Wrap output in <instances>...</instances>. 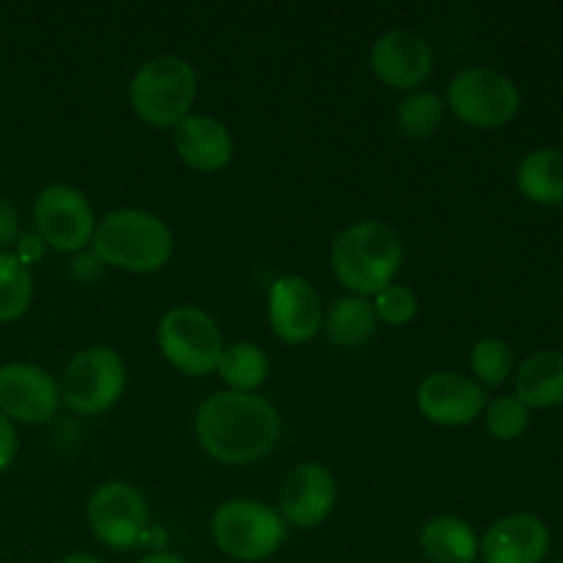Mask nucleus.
Here are the masks:
<instances>
[{
    "label": "nucleus",
    "instance_id": "1",
    "mask_svg": "<svg viewBox=\"0 0 563 563\" xmlns=\"http://www.w3.org/2000/svg\"><path fill=\"white\" fill-rule=\"evenodd\" d=\"M203 454L220 465H256L267 460L280 440V416L273 401L258 394L220 390L192 418Z\"/></svg>",
    "mask_w": 563,
    "mask_h": 563
},
{
    "label": "nucleus",
    "instance_id": "2",
    "mask_svg": "<svg viewBox=\"0 0 563 563\" xmlns=\"http://www.w3.org/2000/svg\"><path fill=\"white\" fill-rule=\"evenodd\" d=\"M405 258L399 231L385 220L350 223L330 247V267L335 280L350 295L372 300L377 291L394 284Z\"/></svg>",
    "mask_w": 563,
    "mask_h": 563
},
{
    "label": "nucleus",
    "instance_id": "3",
    "mask_svg": "<svg viewBox=\"0 0 563 563\" xmlns=\"http://www.w3.org/2000/svg\"><path fill=\"white\" fill-rule=\"evenodd\" d=\"M91 251L99 264L148 275L163 269L174 256V231L146 209H113L97 220Z\"/></svg>",
    "mask_w": 563,
    "mask_h": 563
},
{
    "label": "nucleus",
    "instance_id": "4",
    "mask_svg": "<svg viewBox=\"0 0 563 563\" xmlns=\"http://www.w3.org/2000/svg\"><path fill=\"white\" fill-rule=\"evenodd\" d=\"M198 99V71L181 55H154L130 82V108L143 124L174 130L192 113Z\"/></svg>",
    "mask_w": 563,
    "mask_h": 563
},
{
    "label": "nucleus",
    "instance_id": "5",
    "mask_svg": "<svg viewBox=\"0 0 563 563\" xmlns=\"http://www.w3.org/2000/svg\"><path fill=\"white\" fill-rule=\"evenodd\" d=\"M212 539L223 555L240 563L267 561L286 539L278 509L253 498H231L212 515Z\"/></svg>",
    "mask_w": 563,
    "mask_h": 563
},
{
    "label": "nucleus",
    "instance_id": "6",
    "mask_svg": "<svg viewBox=\"0 0 563 563\" xmlns=\"http://www.w3.org/2000/svg\"><path fill=\"white\" fill-rule=\"evenodd\" d=\"M522 93L509 75L493 66H467L456 71L445 93V110L476 130H500L520 113Z\"/></svg>",
    "mask_w": 563,
    "mask_h": 563
},
{
    "label": "nucleus",
    "instance_id": "7",
    "mask_svg": "<svg viewBox=\"0 0 563 563\" xmlns=\"http://www.w3.org/2000/svg\"><path fill=\"white\" fill-rule=\"evenodd\" d=\"M157 346L179 374L207 377L218 372L225 341L212 313L198 306H176L159 319Z\"/></svg>",
    "mask_w": 563,
    "mask_h": 563
},
{
    "label": "nucleus",
    "instance_id": "8",
    "mask_svg": "<svg viewBox=\"0 0 563 563\" xmlns=\"http://www.w3.org/2000/svg\"><path fill=\"white\" fill-rule=\"evenodd\" d=\"M126 388V363L110 346H86L66 366L60 401L82 418L113 410Z\"/></svg>",
    "mask_w": 563,
    "mask_h": 563
},
{
    "label": "nucleus",
    "instance_id": "9",
    "mask_svg": "<svg viewBox=\"0 0 563 563\" xmlns=\"http://www.w3.org/2000/svg\"><path fill=\"white\" fill-rule=\"evenodd\" d=\"M86 517L99 544L110 550H130L146 537L152 511L137 487L126 482H104L88 498Z\"/></svg>",
    "mask_w": 563,
    "mask_h": 563
},
{
    "label": "nucleus",
    "instance_id": "10",
    "mask_svg": "<svg viewBox=\"0 0 563 563\" xmlns=\"http://www.w3.org/2000/svg\"><path fill=\"white\" fill-rule=\"evenodd\" d=\"M38 240L58 253H80L91 245L97 214L88 198L71 185H47L33 203Z\"/></svg>",
    "mask_w": 563,
    "mask_h": 563
},
{
    "label": "nucleus",
    "instance_id": "11",
    "mask_svg": "<svg viewBox=\"0 0 563 563\" xmlns=\"http://www.w3.org/2000/svg\"><path fill=\"white\" fill-rule=\"evenodd\" d=\"M368 66L383 86L401 93H412L421 91L423 82L432 77L434 49L421 33L396 27V31L383 33L372 44Z\"/></svg>",
    "mask_w": 563,
    "mask_h": 563
},
{
    "label": "nucleus",
    "instance_id": "12",
    "mask_svg": "<svg viewBox=\"0 0 563 563\" xmlns=\"http://www.w3.org/2000/svg\"><path fill=\"white\" fill-rule=\"evenodd\" d=\"M339 487L322 462H300L286 473L278 495V515L286 526L311 531L322 526L335 509Z\"/></svg>",
    "mask_w": 563,
    "mask_h": 563
},
{
    "label": "nucleus",
    "instance_id": "13",
    "mask_svg": "<svg viewBox=\"0 0 563 563\" xmlns=\"http://www.w3.org/2000/svg\"><path fill=\"white\" fill-rule=\"evenodd\" d=\"M269 328L284 344H308L324 324V308L319 291L300 275H280L267 295Z\"/></svg>",
    "mask_w": 563,
    "mask_h": 563
},
{
    "label": "nucleus",
    "instance_id": "14",
    "mask_svg": "<svg viewBox=\"0 0 563 563\" xmlns=\"http://www.w3.org/2000/svg\"><path fill=\"white\" fill-rule=\"evenodd\" d=\"M418 410L434 427H471L487 407V394L473 377L460 372H432L418 385Z\"/></svg>",
    "mask_w": 563,
    "mask_h": 563
},
{
    "label": "nucleus",
    "instance_id": "15",
    "mask_svg": "<svg viewBox=\"0 0 563 563\" xmlns=\"http://www.w3.org/2000/svg\"><path fill=\"white\" fill-rule=\"evenodd\" d=\"M60 405V385L36 363L0 366V412L14 423H47Z\"/></svg>",
    "mask_w": 563,
    "mask_h": 563
},
{
    "label": "nucleus",
    "instance_id": "16",
    "mask_svg": "<svg viewBox=\"0 0 563 563\" xmlns=\"http://www.w3.org/2000/svg\"><path fill=\"white\" fill-rule=\"evenodd\" d=\"M550 553V528L542 517L515 511L487 528L478 542L482 563H542Z\"/></svg>",
    "mask_w": 563,
    "mask_h": 563
},
{
    "label": "nucleus",
    "instance_id": "17",
    "mask_svg": "<svg viewBox=\"0 0 563 563\" xmlns=\"http://www.w3.org/2000/svg\"><path fill=\"white\" fill-rule=\"evenodd\" d=\"M174 152L198 174H220L234 159V135L220 119L190 113L174 126Z\"/></svg>",
    "mask_w": 563,
    "mask_h": 563
},
{
    "label": "nucleus",
    "instance_id": "18",
    "mask_svg": "<svg viewBox=\"0 0 563 563\" xmlns=\"http://www.w3.org/2000/svg\"><path fill=\"white\" fill-rule=\"evenodd\" d=\"M517 399L528 410H550L563 405V352L537 350L517 368Z\"/></svg>",
    "mask_w": 563,
    "mask_h": 563
},
{
    "label": "nucleus",
    "instance_id": "19",
    "mask_svg": "<svg viewBox=\"0 0 563 563\" xmlns=\"http://www.w3.org/2000/svg\"><path fill=\"white\" fill-rule=\"evenodd\" d=\"M423 559L432 563L478 561V537L467 520L456 515H438L423 522L418 537Z\"/></svg>",
    "mask_w": 563,
    "mask_h": 563
},
{
    "label": "nucleus",
    "instance_id": "20",
    "mask_svg": "<svg viewBox=\"0 0 563 563\" xmlns=\"http://www.w3.org/2000/svg\"><path fill=\"white\" fill-rule=\"evenodd\" d=\"M517 190L537 207L563 203V148L542 146L528 152L517 165Z\"/></svg>",
    "mask_w": 563,
    "mask_h": 563
},
{
    "label": "nucleus",
    "instance_id": "21",
    "mask_svg": "<svg viewBox=\"0 0 563 563\" xmlns=\"http://www.w3.org/2000/svg\"><path fill=\"white\" fill-rule=\"evenodd\" d=\"M322 328L335 346L357 350V346L368 344L377 333V313H374L372 300L346 295L328 308Z\"/></svg>",
    "mask_w": 563,
    "mask_h": 563
},
{
    "label": "nucleus",
    "instance_id": "22",
    "mask_svg": "<svg viewBox=\"0 0 563 563\" xmlns=\"http://www.w3.org/2000/svg\"><path fill=\"white\" fill-rule=\"evenodd\" d=\"M218 374L229 385V390L256 394L269 377V357L262 346L251 344V341H234V344H225Z\"/></svg>",
    "mask_w": 563,
    "mask_h": 563
},
{
    "label": "nucleus",
    "instance_id": "23",
    "mask_svg": "<svg viewBox=\"0 0 563 563\" xmlns=\"http://www.w3.org/2000/svg\"><path fill=\"white\" fill-rule=\"evenodd\" d=\"M445 119V99L438 97L434 91H412L405 93L399 104H396L394 113V126L405 141L421 143L429 141L434 132L440 130Z\"/></svg>",
    "mask_w": 563,
    "mask_h": 563
},
{
    "label": "nucleus",
    "instance_id": "24",
    "mask_svg": "<svg viewBox=\"0 0 563 563\" xmlns=\"http://www.w3.org/2000/svg\"><path fill=\"white\" fill-rule=\"evenodd\" d=\"M33 275L16 253L0 251V324L16 322L31 308Z\"/></svg>",
    "mask_w": 563,
    "mask_h": 563
},
{
    "label": "nucleus",
    "instance_id": "25",
    "mask_svg": "<svg viewBox=\"0 0 563 563\" xmlns=\"http://www.w3.org/2000/svg\"><path fill=\"white\" fill-rule=\"evenodd\" d=\"M515 368V350L498 335L476 341L471 350V372L482 388H500Z\"/></svg>",
    "mask_w": 563,
    "mask_h": 563
},
{
    "label": "nucleus",
    "instance_id": "26",
    "mask_svg": "<svg viewBox=\"0 0 563 563\" xmlns=\"http://www.w3.org/2000/svg\"><path fill=\"white\" fill-rule=\"evenodd\" d=\"M482 416L489 438L500 440V443H511V440L522 438L528 423H531V410L517 396H498V399L484 407Z\"/></svg>",
    "mask_w": 563,
    "mask_h": 563
},
{
    "label": "nucleus",
    "instance_id": "27",
    "mask_svg": "<svg viewBox=\"0 0 563 563\" xmlns=\"http://www.w3.org/2000/svg\"><path fill=\"white\" fill-rule=\"evenodd\" d=\"M372 308L377 313V322L390 328H405L418 317V295L405 284H390L372 297Z\"/></svg>",
    "mask_w": 563,
    "mask_h": 563
},
{
    "label": "nucleus",
    "instance_id": "28",
    "mask_svg": "<svg viewBox=\"0 0 563 563\" xmlns=\"http://www.w3.org/2000/svg\"><path fill=\"white\" fill-rule=\"evenodd\" d=\"M16 449H20V440H16L14 421H9V418L0 412V473L14 462Z\"/></svg>",
    "mask_w": 563,
    "mask_h": 563
},
{
    "label": "nucleus",
    "instance_id": "29",
    "mask_svg": "<svg viewBox=\"0 0 563 563\" xmlns=\"http://www.w3.org/2000/svg\"><path fill=\"white\" fill-rule=\"evenodd\" d=\"M20 240V214L9 201H0V247Z\"/></svg>",
    "mask_w": 563,
    "mask_h": 563
},
{
    "label": "nucleus",
    "instance_id": "30",
    "mask_svg": "<svg viewBox=\"0 0 563 563\" xmlns=\"http://www.w3.org/2000/svg\"><path fill=\"white\" fill-rule=\"evenodd\" d=\"M38 256H42V245H38L36 236H20V242H16V258L22 264H31Z\"/></svg>",
    "mask_w": 563,
    "mask_h": 563
},
{
    "label": "nucleus",
    "instance_id": "31",
    "mask_svg": "<svg viewBox=\"0 0 563 563\" xmlns=\"http://www.w3.org/2000/svg\"><path fill=\"white\" fill-rule=\"evenodd\" d=\"M135 563H187V561L181 559V555L170 553V550H157V553L143 555V559L135 561Z\"/></svg>",
    "mask_w": 563,
    "mask_h": 563
},
{
    "label": "nucleus",
    "instance_id": "32",
    "mask_svg": "<svg viewBox=\"0 0 563 563\" xmlns=\"http://www.w3.org/2000/svg\"><path fill=\"white\" fill-rule=\"evenodd\" d=\"M58 563H104V561H99L97 555H88V553H71L66 555V559H60Z\"/></svg>",
    "mask_w": 563,
    "mask_h": 563
},
{
    "label": "nucleus",
    "instance_id": "33",
    "mask_svg": "<svg viewBox=\"0 0 563 563\" xmlns=\"http://www.w3.org/2000/svg\"><path fill=\"white\" fill-rule=\"evenodd\" d=\"M473 563H482V561H473Z\"/></svg>",
    "mask_w": 563,
    "mask_h": 563
}]
</instances>
